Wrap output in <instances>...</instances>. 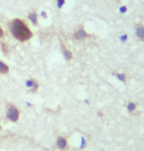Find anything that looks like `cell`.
Listing matches in <instances>:
<instances>
[{
  "instance_id": "obj_1",
  "label": "cell",
  "mask_w": 144,
  "mask_h": 151,
  "mask_svg": "<svg viewBox=\"0 0 144 151\" xmlns=\"http://www.w3.org/2000/svg\"><path fill=\"white\" fill-rule=\"evenodd\" d=\"M8 30L13 39L20 42H27L34 37V33L28 23L21 18L11 19L8 22Z\"/></svg>"
},
{
  "instance_id": "obj_2",
  "label": "cell",
  "mask_w": 144,
  "mask_h": 151,
  "mask_svg": "<svg viewBox=\"0 0 144 151\" xmlns=\"http://www.w3.org/2000/svg\"><path fill=\"white\" fill-rule=\"evenodd\" d=\"M6 118L13 122H18V119L20 118V111L15 105L8 104L7 111H6Z\"/></svg>"
},
{
  "instance_id": "obj_3",
  "label": "cell",
  "mask_w": 144,
  "mask_h": 151,
  "mask_svg": "<svg viewBox=\"0 0 144 151\" xmlns=\"http://www.w3.org/2000/svg\"><path fill=\"white\" fill-rule=\"evenodd\" d=\"M90 37H91V35L85 30L83 25H80V26L75 30V32L73 33V39L78 42L85 41V40L89 39Z\"/></svg>"
},
{
  "instance_id": "obj_4",
  "label": "cell",
  "mask_w": 144,
  "mask_h": 151,
  "mask_svg": "<svg viewBox=\"0 0 144 151\" xmlns=\"http://www.w3.org/2000/svg\"><path fill=\"white\" fill-rule=\"evenodd\" d=\"M26 86L29 88V90H30L31 93L35 94V93L38 92L39 84V82L36 80V79L30 78V79H28V80L26 81Z\"/></svg>"
},
{
  "instance_id": "obj_5",
  "label": "cell",
  "mask_w": 144,
  "mask_h": 151,
  "mask_svg": "<svg viewBox=\"0 0 144 151\" xmlns=\"http://www.w3.org/2000/svg\"><path fill=\"white\" fill-rule=\"evenodd\" d=\"M134 30H135V35H136L137 39L142 42H144V24L138 23V24L135 25Z\"/></svg>"
},
{
  "instance_id": "obj_6",
  "label": "cell",
  "mask_w": 144,
  "mask_h": 151,
  "mask_svg": "<svg viewBox=\"0 0 144 151\" xmlns=\"http://www.w3.org/2000/svg\"><path fill=\"white\" fill-rule=\"evenodd\" d=\"M60 50H61V52H62V55H63V58H65L67 61H70L73 58L72 52L69 50L68 47H66L65 45H64L63 42H61V41H60Z\"/></svg>"
},
{
  "instance_id": "obj_7",
  "label": "cell",
  "mask_w": 144,
  "mask_h": 151,
  "mask_svg": "<svg viewBox=\"0 0 144 151\" xmlns=\"http://www.w3.org/2000/svg\"><path fill=\"white\" fill-rule=\"evenodd\" d=\"M28 20L32 23L33 26L35 27H38L39 26V15H38V12L36 10H32L28 13Z\"/></svg>"
},
{
  "instance_id": "obj_8",
  "label": "cell",
  "mask_w": 144,
  "mask_h": 151,
  "mask_svg": "<svg viewBox=\"0 0 144 151\" xmlns=\"http://www.w3.org/2000/svg\"><path fill=\"white\" fill-rule=\"evenodd\" d=\"M0 50H1L2 53L4 55L8 56L11 52V47L7 42H5L4 40H0Z\"/></svg>"
},
{
  "instance_id": "obj_9",
  "label": "cell",
  "mask_w": 144,
  "mask_h": 151,
  "mask_svg": "<svg viewBox=\"0 0 144 151\" xmlns=\"http://www.w3.org/2000/svg\"><path fill=\"white\" fill-rule=\"evenodd\" d=\"M56 146H57L59 149H65L67 147V139L63 136H59V137L56 139Z\"/></svg>"
},
{
  "instance_id": "obj_10",
  "label": "cell",
  "mask_w": 144,
  "mask_h": 151,
  "mask_svg": "<svg viewBox=\"0 0 144 151\" xmlns=\"http://www.w3.org/2000/svg\"><path fill=\"white\" fill-rule=\"evenodd\" d=\"M10 72V67L6 62H4L3 60L0 59V74L1 75H6Z\"/></svg>"
},
{
  "instance_id": "obj_11",
  "label": "cell",
  "mask_w": 144,
  "mask_h": 151,
  "mask_svg": "<svg viewBox=\"0 0 144 151\" xmlns=\"http://www.w3.org/2000/svg\"><path fill=\"white\" fill-rule=\"evenodd\" d=\"M136 104L134 102H129L128 104V111L129 113H133L135 110H136Z\"/></svg>"
},
{
  "instance_id": "obj_12",
  "label": "cell",
  "mask_w": 144,
  "mask_h": 151,
  "mask_svg": "<svg viewBox=\"0 0 144 151\" xmlns=\"http://www.w3.org/2000/svg\"><path fill=\"white\" fill-rule=\"evenodd\" d=\"M56 2V7L58 8V9H61L64 5L66 3V0H55Z\"/></svg>"
},
{
  "instance_id": "obj_13",
  "label": "cell",
  "mask_w": 144,
  "mask_h": 151,
  "mask_svg": "<svg viewBox=\"0 0 144 151\" xmlns=\"http://www.w3.org/2000/svg\"><path fill=\"white\" fill-rule=\"evenodd\" d=\"M115 76H117V78L118 79V80H120L123 82L126 81V75L125 73H117V74H115Z\"/></svg>"
},
{
  "instance_id": "obj_14",
  "label": "cell",
  "mask_w": 144,
  "mask_h": 151,
  "mask_svg": "<svg viewBox=\"0 0 144 151\" xmlns=\"http://www.w3.org/2000/svg\"><path fill=\"white\" fill-rule=\"evenodd\" d=\"M5 36H6V33H5V30L3 29V27L0 24V40H4Z\"/></svg>"
},
{
  "instance_id": "obj_15",
  "label": "cell",
  "mask_w": 144,
  "mask_h": 151,
  "mask_svg": "<svg viewBox=\"0 0 144 151\" xmlns=\"http://www.w3.org/2000/svg\"><path fill=\"white\" fill-rule=\"evenodd\" d=\"M126 9H128V7H126V6H123V7H120V13H125V12H126Z\"/></svg>"
},
{
  "instance_id": "obj_16",
  "label": "cell",
  "mask_w": 144,
  "mask_h": 151,
  "mask_svg": "<svg viewBox=\"0 0 144 151\" xmlns=\"http://www.w3.org/2000/svg\"><path fill=\"white\" fill-rule=\"evenodd\" d=\"M81 148H84V147H85V144H86V141H85V139H84V138H82L81 139Z\"/></svg>"
},
{
  "instance_id": "obj_17",
  "label": "cell",
  "mask_w": 144,
  "mask_h": 151,
  "mask_svg": "<svg viewBox=\"0 0 144 151\" xmlns=\"http://www.w3.org/2000/svg\"><path fill=\"white\" fill-rule=\"evenodd\" d=\"M126 39H128V36H126V35H123V36H121V37H120V40H121L123 42H125V41H126Z\"/></svg>"
},
{
  "instance_id": "obj_18",
  "label": "cell",
  "mask_w": 144,
  "mask_h": 151,
  "mask_svg": "<svg viewBox=\"0 0 144 151\" xmlns=\"http://www.w3.org/2000/svg\"><path fill=\"white\" fill-rule=\"evenodd\" d=\"M0 130H1V127H0Z\"/></svg>"
}]
</instances>
